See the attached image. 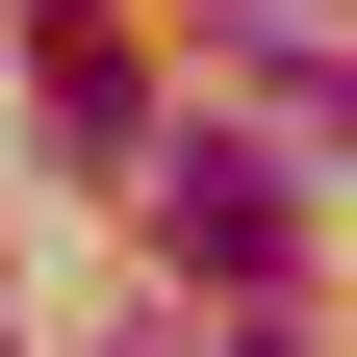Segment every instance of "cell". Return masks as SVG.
<instances>
[{
	"mask_svg": "<svg viewBox=\"0 0 357 357\" xmlns=\"http://www.w3.org/2000/svg\"><path fill=\"white\" fill-rule=\"evenodd\" d=\"M153 230L204 255V281H281V255H306V178L230 153V128H153Z\"/></svg>",
	"mask_w": 357,
	"mask_h": 357,
	"instance_id": "1",
	"label": "cell"
},
{
	"mask_svg": "<svg viewBox=\"0 0 357 357\" xmlns=\"http://www.w3.org/2000/svg\"><path fill=\"white\" fill-rule=\"evenodd\" d=\"M52 128H77V153H153V77H128L102 26H52Z\"/></svg>",
	"mask_w": 357,
	"mask_h": 357,
	"instance_id": "2",
	"label": "cell"
},
{
	"mask_svg": "<svg viewBox=\"0 0 357 357\" xmlns=\"http://www.w3.org/2000/svg\"><path fill=\"white\" fill-rule=\"evenodd\" d=\"M230 77L255 102H332V0H230Z\"/></svg>",
	"mask_w": 357,
	"mask_h": 357,
	"instance_id": "3",
	"label": "cell"
}]
</instances>
